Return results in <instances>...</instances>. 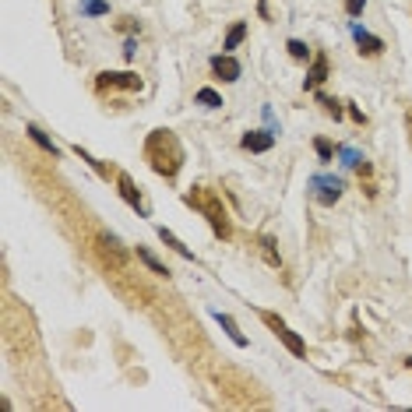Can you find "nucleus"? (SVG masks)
<instances>
[{"instance_id":"obj_1","label":"nucleus","mask_w":412,"mask_h":412,"mask_svg":"<svg viewBox=\"0 0 412 412\" xmlns=\"http://www.w3.org/2000/svg\"><path fill=\"white\" fill-rule=\"evenodd\" d=\"M141 156L148 163V170L163 176L166 183H173L183 170V145L176 138V131L170 127H156L148 138H145V148H141Z\"/></svg>"},{"instance_id":"obj_2","label":"nucleus","mask_w":412,"mask_h":412,"mask_svg":"<svg viewBox=\"0 0 412 412\" xmlns=\"http://www.w3.org/2000/svg\"><path fill=\"white\" fill-rule=\"evenodd\" d=\"M183 204H187V208H194L204 222H208L219 240H233V219H229V212H226L219 190L204 187V183H194V187L183 194Z\"/></svg>"},{"instance_id":"obj_3","label":"nucleus","mask_w":412,"mask_h":412,"mask_svg":"<svg viewBox=\"0 0 412 412\" xmlns=\"http://www.w3.org/2000/svg\"><path fill=\"white\" fill-rule=\"evenodd\" d=\"M95 257L106 272H124L127 265V250L113 233H95Z\"/></svg>"},{"instance_id":"obj_4","label":"nucleus","mask_w":412,"mask_h":412,"mask_svg":"<svg viewBox=\"0 0 412 412\" xmlns=\"http://www.w3.org/2000/svg\"><path fill=\"white\" fill-rule=\"evenodd\" d=\"M257 314H261L265 328H268V331H272V335H275V338H279L292 356H296V359H306V342H303V338H299V335H296V331H292V328L275 314V311H257Z\"/></svg>"},{"instance_id":"obj_5","label":"nucleus","mask_w":412,"mask_h":412,"mask_svg":"<svg viewBox=\"0 0 412 412\" xmlns=\"http://www.w3.org/2000/svg\"><path fill=\"white\" fill-rule=\"evenodd\" d=\"M92 85L99 95H106V92H141L145 81L138 71H99Z\"/></svg>"},{"instance_id":"obj_6","label":"nucleus","mask_w":412,"mask_h":412,"mask_svg":"<svg viewBox=\"0 0 412 412\" xmlns=\"http://www.w3.org/2000/svg\"><path fill=\"white\" fill-rule=\"evenodd\" d=\"M311 190H314V201L318 204H324V208H331V204L342 197V190H345V180H338V176H314L311 180Z\"/></svg>"},{"instance_id":"obj_7","label":"nucleus","mask_w":412,"mask_h":412,"mask_svg":"<svg viewBox=\"0 0 412 412\" xmlns=\"http://www.w3.org/2000/svg\"><path fill=\"white\" fill-rule=\"evenodd\" d=\"M117 190H120V197H124V201L131 204V208H134L138 215H148V212H151V208H148V201H145V194H141V190L134 187V180H131V176H127L124 170L117 173Z\"/></svg>"},{"instance_id":"obj_8","label":"nucleus","mask_w":412,"mask_h":412,"mask_svg":"<svg viewBox=\"0 0 412 412\" xmlns=\"http://www.w3.org/2000/svg\"><path fill=\"white\" fill-rule=\"evenodd\" d=\"M328 74H331V60H328V53H314L311 71H306V78H303V88H306V92H318V88L328 81Z\"/></svg>"},{"instance_id":"obj_9","label":"nucleus","mask_w":412,"mask_h":412,"mask_svg":"<svg viewBox=\"0 0 412 412\" xmlns=\"http://www.w3.org/2000/svg\"><path fill=\"white\" fill-rule=\"evenodd\" d=\"M212 74L229 85V81H240L243 67H240V60H236L233 53H215V57H212Z\"/></svg>"},{"instance_id":"obj_10","label":"nucleus","mask_w":412,"mask_h":412,"mask_svg":"<svg viewBox=\"0 0 412 412\" xmlns=\"http://www.w3.org/2000/svg\"><path fill=\"white\" fill-rule=\"evenodd\" d=\"M352 39H356V46H359V57H381L384 53V39H377V35H370L367 28H359V25H352Z\"/></svg>"},{"instance_id":"obj_11","label":"nucleus","mask_w":412,"mask_h":412,"mask_svg":"<svg viewBox=\"0 0 412 412\" xmlns=\"http://www.w3.org/2000/svg\"><path fill=\"white\" fill-rule=\"evenodd\" d=\"M240 148L243 151H272L275 148V134L272 131H247L240 138Z\"/></svg>"},{"instance_id":"obj_12","label":"nucleus","mask_w":412,"mask_h":412,"mask_svg":"<svg viewBox=\"0 0 412 412\" xmlns=\"http://www.w3.org/2000/svg\"><path fill=\"white\" fill-rule=\"evenodd\" d=\"M134 254H138V261H141L151 275H159V279H170V275H173V272H170V268H166V265H163L159 257L148 250V247H141V243H138V247H134Z\"/></svg>"},{"instance_id":"obj_13","label":"nucleus","mask_w":412,"mask_h":412,"mask_svg":"<svg viewBox=\"0 0 412 412\" xmlns=\"http://www.w3.org/2000/svg\"><path fill=\"white\" fill-rule=\"evenodd\" d=\"M74 156H78L81 163H88V166L95 170V176H102V180H117V173H120V170H113V166H106V163H99L95 156H88L81 145H74Z\"/></svg>"},{"instance_id":"obj_14","label":"nucleus","mask_w":412,"mask_h":412,"mask_svg":"<svg viewBox=\"0 0 412 412\" xmlns=\"http://www.w3.org/2000/svg\"><path fill=\"white\" fill-rule=\"evenodd\" d=\"M159 240H163L166 247H173V250H176L180 257H187V261H194V250H190V247H187V243H183V240H180V236L173 233V229H166V226H159Z\"/></svg>"},{"instance_id":"obj_15","label":"nucleus","mask_w":412,"mask_h":412,"mask_svg":"<svg viewBox=\"0 0 412 412\" xmlns=\"http://www.w3.org/2000/svg\"><path fill=\"white\" fill-rule=\"evenodd\" d=\"M25 134H28V138H32V141H35V145H39V148L46 151V156H53V159L60 156V148H57L53 141H49V138H46V134H42V131H39L35 124H28V127H25Z\"/></svg>"},{"instance_id":"obj_16","label":"nucleus","mask_w":412,"mask_h":412,"mask_svg":"<svg viewBox=\"0 0 412 412\" xmlns=\"http://www.w3.org/2000/svg\"><path fill=\"white\" fill-rule=\"evenodd\" d=\"M318 106L331 117V120H342V113H345V102H338V99H331V95H324L321 88H318Z\"/></svg>"},{"instance_id":"obj_17","label":"nucleus","mask_w":412,"mask_h":412,"mask_svg":"<svg viewBox=\"0 0 412 412\" xmlns=\"http://www.w3.org/2000/svg\"><path fill=\"white\" fill-rule=\"evenodd\" d=\"M356 173H359V183H363L367 197H377V187H374V166H370L367 159H359V163H356Z\"/></svg>"},{"instance_id":"obj_18","label":"nucleus","mask_w":412,"mask_h":412,"mask_svg":"<svg viewBox=\"0 0 412 412\" xmlns=\"http://www.w3.org/2000/svg\"><path fill=\"white\" fill-rule=\"evenodd\" d=\"M215 318H219V324L226 328V335L233 338V345H240V349H247V335L240 331V324H236V321H233L229 314H215Z\"/></svg>"},{"instance_id":"obj_19","label":"nucleus","mask_w":412,"mask_h":412,"mask_svg":"<svg viewBox=\"0 0 412 412\" xmlns=\"http://www.w3.org/2000/svg\"><path fill=\"white\" fill-rule=\"evenodd\" d=\"M257 247H261V257L272 265V268H282V257H279V250H275V240L272 236H257Z\"/></svg>"},{"instance_id":"obj_20","label":"nucleus","mask_w":412,"mask_h":412,"mask_svg":"<svg viewBox=\"0 0 412 412\" xmlns=\"http://www.w3.org/2000/svg\"><path fill=\"white\" fill-rule=\"evenodd\" d=\"M194 102H197V106H204V110H219V106H222V95H219L215 88H197Z\"/></svg>"},{"instance_id":"obj_21","label":"nucleus","mask_w":412,"mask_h":412,"mask_svg":"<svg viewBox=\"0 0 412 412\" xmlns=\"http://www.w3.org/2000/svg\"><path fill=\"white\" fill-rule=\"evenodd\" d=\"M243 39H247V22H233V28L226 32V42H222V49L229 53V49H236Z\"/></svg>"},{"instance_id":"obj_22","label":"nucleus","mask_w":412,"mask_h":412,"mask_svg":"<svg viewBox=\"0 0 412 412\" xmlns=\"http://www.w3.org/2000/svg\"><path fill=\"white\" fill-rule=\"evenodd\" d=\"M286 49H289V57H292V60H311V46H306L303 39H289Z\"/></svg>"},{"instance_id":"obj_23","label":"nucleus","mask_w":412,"mask_h":412,"mask_svg":"<svg viewBox=\"0 0 412 412\" xmlns=\"http://www.w3.org/2000/svg\"><path fill=\"white\" fill-rule=\"evenodd\" d=\"M81 15L102 18V15H110V4H106V0H85V4H81Z\"/></svg>"},{"instance_id":"obj_24","label":"nucleus","mask_w":412,"mask_h":412,"mask_svg":"<svg viewBox=\"0 0 412 412\" xmlns=\"http://www.w3.org/2000/svg\"><path fill=\"white\" fill-rule=\"evenodd\" d=\"M314 151H318L321 163H331V159H335V145H331L328 138H314Z\"/></svg>"},{"instance_id":"obj_25","label":"nucleus","mask_w":412,"mask_h":412,"mask_svg":"<svg viewBox=\"0 0 412 412\" xmlns=\"http://www.w3.org/2000/svg\"><path fill=\"white\" fill-rule=\"evenodd\" d=\"M345 113L352 117V124H359V127H367V113H363V110H359V106H356V102H345Z\"/></svg>"},{"instance_id":"obj_26","label":"nucleus","mask_w":412,"mask_h":412,"mask_svg":"<svg viewBox=\"0 0 412 412\" xmlns=\"http://www.w3.org/2000/svg\"><path fill=\"white\" fill-rule=\"evenodd\" d=\"M363 8H367V0H345V15L349 18H359V15H363Z\"/></svg>"},{"instance_id":"obj_27","label":"nucleus","mask_w":412,"mask_h":412,"mask_svg":"<svg viewBox=\"0 0 412 412\" xmlns=\"http://www.w3.org/2000/svg\"><path fill=\"white\" fill-rule=\"evenodd\" d=\"M117 28H120V32H141V25H138L134 18H120V22H117Z\"/></svg>"},{"instance_id":"obj_28","label":"nucleus","mask_w":412,"mask_h":412,"mask_svg":"<svg viewBox=\"0 0 412 412\" xmlns=\"http://www.w3.org/2000/svg\"><path fill=\"white\" fill-rule=\"evenodd\" d=\"M338 156L345 159V166H356V163H359V156H356L352 148H338Z\"/></svg>"},{"instance_id":"obj_29","label":"nucleus","mask_w":412,"mask_h":412,"mask_svg":"<svg viewBox=\"0 0 412 412\" xmlns=\"http://www.w3.org/2000/svg\"><path fill=\"white\" fill-rule=\"evenodd\" d=\"M134 49H138V42H134V39H127V42H124V57H127V60L134 57Z\"/></svg>"},{"instance_id":"obj_30","label":"nucleus","mask_w":412,"mask_h":412,"mask_svg":"<svg viewBox=\"0 0 412 412\" xmlns=\"http://www.w3.org/2000/svg\"><path fill=\"white\" fill-rule=\"evenodd\" d=\"M405 131H409V145H412V110L405 113Z\"/></svg>"},{"instance_id":"obj_31","label":"nucleus","mask_w":412,"mask_h":412,"mask_svg":"<svg viewBox=\"0 0 412 412\" xmlns=\"http://www.w3.org/2000/svg\"><path fill=\"white\" fill-rule=\"evenodd\" d=\"M257 8H261V18H272V11H268V4H265V0H257Z\"/></svg>"}]
</instances>
